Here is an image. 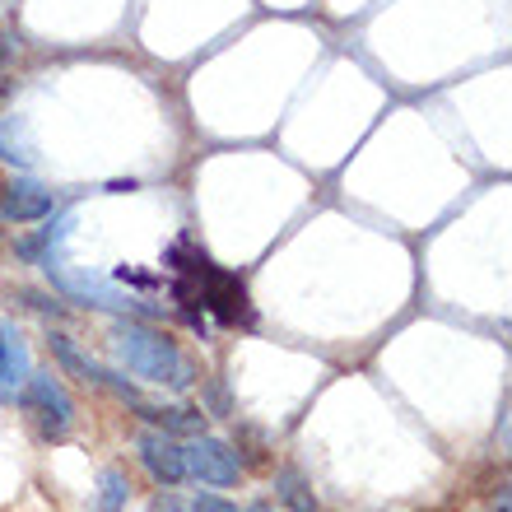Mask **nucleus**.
Instances as JSON below:
<instances>
[{
	"mask_svg": "<svg viewBox=\"0 0 512 512\" xmlns=\"http://www.w3.org/2000/svg\"><path fill=\"white\" fill-rule=\"evenodd\" d=\"M168 266L177 270L173 280V298L187 308V322L201 326V312H210L215 322L224 326H252L256 312L252 303H247V284L233 275V270H219L215 261L205 252H196V247L182 238V243H173V252H168Z\"/></svg>",
	"mask_w": 512,
	"mask_h": 512,
	"instance_id": "1",
	"label": "nucleus"
},
{
	"mask_svg": "<svg viewBox=\"0 0 512 512\" xmlns=\"http://www.w3.org/2000/svg\"><path fill=\"white\" fill-rule=\"evenodd\" d=\"M112 354H117V364H126L135 378L154 382V387L187 391L191 382H196V373H191V364H187V354L177 350L168 336L149 331V326L122 322L117 331H112Z\"/></svg>",
	"mask_w": 512,
	"mask_h": 512,
	"instance_id": "2",
	"label": "nucleus"
},
{
	"mask_svg": "<svg viewBox=\"0 0 512 512\" xmlns=\"http://www.w3.org/2000/svg\"><path fill=\"white\" fill-rule=\"evenodd\" d=\"M19 410L38 429L42 443H66L70 429H75V401L52 373H28L24 391H19Z\"/></svg>",
	"mask_w": 512,
	"mask_h": 512,
	"instance_id": "3",
	"label": "nucleus"
},
{
	"mask_svg": "<svg viewBox=\"0 0 512 512\" xmlns=\"http://www.w3.org/2000/svg\"><path fill=\"white\" fill-rule=\"evenodd\" d=\"M182 466L187 475L205 480V485H238V475H243V461L233 452L229 443H219V438H196V443L182 447Z\"/></svg>",
	"mask_w": 512,
	"mask_h": 512,
	"instance_id": "4",
	"label": "nucleus"
},
{
	"mask_svg": "<svg viewBox=\"0 0 512 512\" xmlns=\"http://www.w3.org/2000/svg\"><path fill=\"white\" fill-rule=\"evenodd\" d=\"M135 447H140V461H145V471L154 475L159 485H177V480L187 475V466H182V447H177L163 429H145L140 438H135Z\"/></svg>",
	"mask_w": 512,
	"mask_h": 512,
	"instance_id": "5",
	"label": "nucleus"
},
{
	"mask_svg": "<svg viewBox=\"0 0 512 512\" xmlns=\"http://www.w3.org/2000/svg\"><path fill=\"white\" fill-rule=\"evenodd\" d=\"M52 191L38 187V182H14V187H0V219L5 224H33V219L52 215Z\"/></svg>",
	"mask_w": 512,
	"mask_h": 512,
	"instance_id": "6",
	"label": "nucleus"
},
{
	"mask_svg": "<svg viewBox=\"0 0 512 512\" xmlns=\"http://www.w3.org/2000/svg\"><path fill=\"white\" fill-rule=\"evenodd\" d=\"M28 378V350L10 326L0 322V401H14V391Z\"/></svg>",
	"mask_w": 512,
	"mask_h": 512,
	"instance_id": "7",
	"label": "nucleus"
},
{
	"mask_svg": "<svg viewBox=\"0 0 512 512\" xmlns=\"http://www.w3.org/2000/svg\"><path fill=\"white\" fill-rule=\"evenodd\" d=\"M0 159L19 163V168H33V163H38V149H33V140H28L24 117H10V122L0 126Z\"/></svg>",
	"mask_w": 512,
	"mask_h": 512,
	"instance_id": "8",
	"label": "nucleus"
},
{
	"mask_svg": "<svg viewBox=\"0 0 512 512\" xmlns=\"http://www.w3.org/2000/svg\"><path fill=\"white\" fill-rule=\"evenodd\" d=\"M149 424H159L163 433H205V415L201 410H187V405H177V410H159V405H135Z\"/></svg>",
	"mask_w": 512,
	"mask_h": 512,
	"instance_id": "9",
	"label": "nucleus"
},
{
	"mask_svg": "<svg viewBox=\"0 0 512 512\" xmlns=\"http://www.w3.org/2000/svg\"><path fill=\"white\" fill-rule=\"evenodd\" d=\"M275 489H280V499L289 503V512H322L317 494H312L308 480H303L298 471H280V475H275Z\"/></svg>",
	"mask_w": 512,
	"mask_h": 512,
	"instance_id": "10",
	"label": "nucleus"
},
{
	"mask_svg": "<svg viewBox=\"0 0 512 512\" xmlns=\"http://www.w3.org/2000/svg\"><path fill=\"white\" fill-rule=\"evenodd\" d=\"M126 499H131V480H126L122 471H103V480H98V508L122 512Z\"/></svg>",
	"mask_w": 512,
	"mask_h": 512,
	"instance_id": "11",
	"label": "nucleus"
},
{
	"mask_svg": "<svg viewBox=\"0 0 512 512\" xmlns=\"http://www.w3.org/2000/svg\"><path fill=\"white\" fill-rule=\"evenodd\" d=\"M191 512H238L233 503H224V499H215V494H205V499H196V508Z\"/></svg>",
	"mask_w": 512,
	"mask_h": 512,
	"instance_id": "12",
	"label": "nucleus"
},
{
	"mask_svg": "<svg viewBox=\"0 0 512 512\" xmlns=\"http://www.w3.org/2000/svg\"><path fill=\"white\" fill-rule=\"evenodd\" d=\"M149 512H187V508H182V503H177L173 494H163V499H154V503H149Z\"/></svg>",
	"mask_w": 512,
	"mask_h": 512,
	"instance_id": "13",
	"label": "nucleus"
},
{
	"mask_svg": "<svg viewBox=\"0 0 512 512\" xmlns=\"http://www.w3.org/2000/svg\"><path fill=\"white\" fill-rule=\"evenodd\" d=\"M247 512H275V508H270V503H256V508H247Z\"/></svg>",
	"mask_w": 512,
	"mask_h": 512,
	"instance_id": "14",
	"label": "nucleus"
},
{
	"mask_svg": "<svg viewBox=\"0 0 512 512\" xmlns=\"http://www.w3.org/2000/svg\"><path fill=\"white\" fill-rule=\"evenodd\" d=\"M5 84H10V80H5V70H0V94H5Z\"/></svg>",
	"mask_w": 512,
	"mask_h": 512,
	"instance_id": "15",
	"label": "nucleus"
},
{
	"mask_svg": "<svg viewBox=\"0 0 512 512\" xmlns=\"http://www.w3.org/2000/svg\"><path fill=\"white\" fill-rule=\"evenodd\" d=\"M499 512H508V503H499Z\"/></svg>",
	"mask_w": 512,
	"mask_h": 512,
	"instance_id": "16",
	"label": "nucleus"
}]
</instances>
